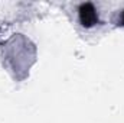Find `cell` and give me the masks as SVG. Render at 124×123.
<instances>
[{"label": "cell", "mask_w": 124, "mask_h": 123, "mask_svg": "<svg viewBox=\"0 0 124 123\" xmlns=\"http://www.w3.org/2000/svg\"><path fill=\"white\" fill-rule=\"evenodd\" d=\"M78 19H79V23L90 29L94 28L95 25L100 23V16H98V10L95 9L93 3H82L79 4L78 7Z\"/></svg>", "instance_id": "cell-1"}, {"label": "cell", "mask_w": 124, "mask_h": 123, "mask_svg": "<svg viewBox=\"0 0 124 123\" xmlns=\"http://www.w3.org/2000/svg\"><path fill=\"white\" fill-rule=\"evenodd\" d=\"M118 25H120V26H123V28H124V10L121 12L120 18H118Z\"/></svg>", "instance_id": "cell-2"}]
</instances>
